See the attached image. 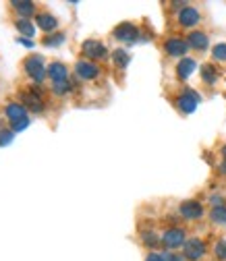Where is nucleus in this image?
Instances as JSON below:
<instances>
[{"mask_svg":"<svg viewBox=\"0 0 226 261\" xmlns=\"http://www.w3.org/2000/svg\"><path fill=\"white\" fill-rule=\"evenodd\" d=\"M69 91H73V83L71 81H60V83H52V93L62 97V95H67Z\"/></svg>","mask_w":226,"mask_h":261,"instance_id":"nucleus-22","label":"nucleus"},{"mask_svg":"<svg viewBox=\"0 0 226 261\" xmlns=\"http://www.w3.org/2000/svg\"><path fill=\"white\" fill-rule=\"evenodd\" d=\"M179 214H181V218H185V220H202L204 214H206V207H204V203L197 201V199H187V201H181Z\"/></svg>","mask_w":226,"mask_h":261,"instance_id":"nucleus-10","label":"nucleus"},{"mask_svg":"<svg viewBox=\"0 0 226 261\" xmlns=\"http://www.w3.org/2000/svg\"><path fill=\"white\" fill-rule=\"evenodd\" d=\"M199 75H202V81H204L206 85H214V83L220 79V71H218V67H216L214 62H206V64H202Z\"/></svg>","mask_w":226,"mask_h":261,"instance_id":"nucleus-15","label":"nucleus"},{"mask_svg":"<svg viewBox=\"0 0 226 261\" xmlns=\"http://www.w3.org/2000/svg\"><path fill=\"white\" fill-rule=\"evenodd\" d=\"M164 257H166V261H187L185 255H177V253H166Z\"/></svg>","mask_w":226,"mask_h":261,"instance_id":"nucleus-30","label":"nucleus"},{"mask_svg":"<svg viewBox=\"0 0 226 261\" xmlns=\"http://www.w3.org/2000/svg\"><path fill=\"white\" fill-rule=\"evenodd\" d=\"M141 36V31L135 23L131 21H124V23H118L114 29H112V38L116 42H122V44H135Z\"/></svg>","mask_w":226,"mask_h":261,"instance_id":"nucleus-2","label":"nucleus"},{"mask_svg":"<svg viewBox=\"0 0 226 261\" xmlns=\"http://www.w3.org/2000/svg\"><path fill=\"white\" fill-rule=\"evenodd\" d=\"M36 23H38V27L42 31H48V34H50V31H56V27H58L56 17H52V13H46V11L36 15Z\"/></svg>","mask_w":226,"mask_h":261,"instance_id":"nucleus-16","label":"nucleus"},{"mask_svg":"<svg viewBox=\"0 0 226 261\" xmlns=\"http://www.w3.org/2000/svg\"><path fill=\"white\" fill-rule=\"evenodd\" d=\"M218 172H220L222 176H226V162H224V160H222L220 164H218Z\"/></svg>","mask_w":226,"mask_h":261,"instance_id":"nucleus-31","label":"nucleus"},{"mask_svg":"<svg viewBox=\"0 0 226 261\" xmlns=\"http://www.w3.org/2000/svg\"><path fill=\"white\" fill-rule=\"evenodd\" d=\"M197 104H199V95L193 91V89H183V91L174 97V106H177L179 112H183V114L195 112Z\"/></svg>","mask_w":226,"mask_h":261,"instance_id":"nucleus-4","label":"nucleus"},{"mask_svg":"<svg viewBox=\"0 0 226 261\" xmlns=\"http://www.w3.org/2000/svg\"><path fill=\"white\" fill-rule=\"evenodd\" d=\"M23 71H25V75H27L29 79H34L36 83L44 81L46 71H44V60H42V56H27V58L23 60Z\"/></svg>","mask_w":226,"mask_h":261,"instance_id":"nucleus-5","label":"nucleus"},{"mask_svg":"<svg viewBox=\"0 0 226 261\" xmlns=\"http://www.w3.org/2000/svg\"><path fill=\"white\" fill-rule=\"evenodd\" d=\"M75 75L81 81H95V79H100L102 69L95 62H89V60H83L81 58V60L75 62Z\"/></svg>","mask_w":226,"mask_h":261,"instance_id":"nucleus-6","label":"nucleus"},{"mask_svg":"<svg viewBox=\"0 0 226 261\" xmlns=\"http://www.w3.org/2000/svg\"><path fill=\"white\" fill-rule=\"evenodd\" d=\"M46 73H48V77H50L52 83L69 81V69H67V64H62V62H52Z\"/></svg>","mask_w":226,"mask_h":261,"instance_id":"nucleus-14","label":"nucleus"},{"mask_svg":"<svg viewBox=\"0 0 226 261\" xmlns=\"http://www.w3.org/2000/svg\"><path fill=\"white\" fill-rule=\"evenodd\" d=\"M210 220L216 226H226V205H212Z\"/></svg>","mask_w":226,"mask_h":261,"instance_id":"nucleus-18","label":"nucleus"},{"mask_svg":"<svg viewBox=\"0 0 226 261\" xmlns=\"http://www.w3.org/2000/svg\"><path fill=\"white\" fill-rule=\"evenodd\" d=\"M145 261H166V257H164L162 253H156V251H152V253H147Z\"/></svg>","mask_w":226,"mask_h":261,"instance_id":"nucleus-28","label":"nucleus"},{"mask_svg":"<svg viewBox=\"0 0 226 261\" xmlns=\"http://www.w3.org/2000/svg\"><path fill=\"white\" fill-rule=\"evenodd\" d=\"M5 114H7V116L13 120V122L27 118V116H25V108H23L21 104H9V106L5 108Z\"/></svg>","mask_w":226,"mask_h":261,"instance_id":"nucleus-20","label":"nucleus"},{"mask_svg":"<svg viewBox=\"0 0 226 261\" xmlns=\"http://www.w3.org/2000/svg\"><path fill=\"white\" fill-rule=\"evenodd\" d=\"M187 44H189V48L191 50H195V52H206L208 50V46H210V36L206 34V31H202V29H193V31H189L187 34Z\"/></svg>","mask_w":226,"mask_h":261,"instance_id":"nucleus-12","label":"nucleus"},{"mask_svg":"<svg viewBox=\"0 0 226 261\" xmlns=\"http://www.w3.org/2000/svg\"><path fill=\"white\" fill-rule=\"evenodd\" d=\"M11 7L21 15V17H31L36 13V5L29 3V0H13Z\"/></svg>","mask_w":226,"mask_h":261,"instance_id":"nucleus-17","label":"nucleus"},{"mask_svg":"<svg viewBox=\"0 0 226 261\" xmlns=\"http://www.w3.org/2000/svg\"><path fill=\"white\" fill-rule=\"evenodd\" d=\"M187 243V232L179 226H172V228H166L164 234H162V245L170 251L179 249V247H185Z\"/></svg>","mask_w":226,"mask_h":261,"instance_id":"nucleus-8","label":"nucleus"},{"mask_svg":"<svg viewBox=\"0 0 226 261\" xmlns=\"http://www.w3.org/2000/svg\"><path fill=\"white\" fill-rule=\"evenodd\" d=\"M129 60H131V56H129V52H127V50L116 48V50L112 52V62H114V67H116L118 71H122V69L127 67Z\"/></svg>","mask_w":226,"mask_h":261,"instance_id":"nucleus-19","label":"nucleus"},{"mask_svg":"<svg viewBox=\"0 0 226 261\" xmlns=\"http://www.w3.org/2000/svg\"><path fill=\"white\" fill-rule=\"evenodd\" d=\"M183 255L187 261H202L206 257V243L197 237L187 239V243L183 247Z\"/></svg>","mask_w":226,"mask_h":261,"instance_id":"nucleus-9","label":"nucleus"},{"mask_svg":"<svg viewBox=\"0 0 226 261\" xmlns=\"http://www.w3.org/2000/svg\"><path fill=\"white\" fill-rule=\"evenodd\" d=\"M21 106L27 110H31V112H36V114H42L44 112V100H42V93L40 91H36V89H25V91H21Z\"/></svg>","mask_w":226,"mask_h":261,"instance_id":"nucleus-7","label":"nucleus"},{"mask_svg":"<svg viewBox=\"0 0 226 261\" xmlns=\"http://www.w3.org/2000/svg\"><path fill=\"white\" fill-rule=\"evenodd\" d=\"M214 257L218 261H226V237H222L214 243Z\"/></svg>","mask_w":226,"mask_h":261,"instance_id":"nucleus-23","label":"nucleus"},{"mask_svg":"<svg viewBox=\"0 0 226 261\" xmlns=\"http://www.w3.org/2000/svg\"><path fill=\"white\" fill-rule=\"evenodd\" d=\"M220 158L226 162V145H222V147H220Z\"/></svg>","mask_w":226,"mask_h":261,"instance_id":"nucleus-32","label":"nucleus"},{"mask_svg":"<svg viewBox=\"0 0 226 261\" xmlns=\"http://www.w3.org/2000/svg\"><path fill=\"white\" fill-rule=\"evenodd\" d=\"M29 124V120L27 118H23V120H17V122H13V133H15V130H23L25 126Z\"/></svg>","mask_w":226,"mask_h":261,"instance_id":"nucleus-29","label":"nucleus"},{"mask_svg":"<svg viewBox=\"0 0 226 261\" xmlns=\"http://www.w3.org/2000/svg\"><path fill=\"white\" fill-rule=\"evenodd\" d=\"M141 243H143L145 247L154 249V247H158L160 243H162V237H158V234L152 232V230H143V232H141Z\"/></svg>","mask_w":226,"mask_h":261,"instance_id":"nucleus-21","label":"nucleus"},{"mask_svg":"<svg viewBox=\"0 0 226 261\" xmlns=\"http://www.w3.org/2000/svg\"><path fill=\"white\" fill-rule=\"evenodd\" d=\"M187 50H189V44L181 36H170V38L164 40V52L172 58H185Z\"/></svg>","mask_w":226,"mask_h":261,"instance_id":"nucleus-11","label":"nucleus"},{"mask_svg":"<svg viewBox=\"0 0 226 261\" xmlns=\"http://www.w3.org/2000/svg\"><path fill=\"white\" fill-rule=\"evenodd\" d=\"M212 58L216 62H226V44L224 42H220V44H216L212 48Z\"/></svg>","mask_w":226,"mask_h":261,"instance_id":"nucleus-24","label":"nucleus"},{"mask_svg":"<svg viewBox=\"0 0 226 261\" xmlns=\"http://www.w3.org/2000/svg\"><path fill=\"white\" fill-rule=\"evenodd\" d=\"M199 21H202V13H199V9L195 7V5H185L183 9H179V13H177V23H179V27H183V29H191L193 31V27L195 25H199Z\"/></svg>","mask_w":226,"mask_h":261,"instance_id":"nucleus-3","label":"nucleus"},{"mask_svg":"<svg viewBox=\"0 0 226 261\" xmlns=\"http://www.w3.org/2000/svg\"><path fill=\"white\" fill-rule=\"evenodd\" d=\"M64 42V34H52V36H46L42 40L44 46H60Z\"/></svg>","mask_w":226,"mask_h":261,"instance_id":"nucleus-26","label":"nucleus"},{"mask_svg":"<svg viewBox=\"0 0 226 261\" xmlns=\"http://www.w3.org/2000/svg\"><path fill=\"white\" fill-rule=\"evenodd\" d=\"M195 67H197L195 58H191V56L181 58L179 64H177V77H179L181 81H187V79L193 75V71H195Z\"/></svg>","mask_w":226,"mask_h":261,"instance_id":"nucleus-13","label":"nucleus"},{"mask_svg":"<svg viewBox=\"0 0 226 261\" xmlns=\"http://www.w3.org/2000/svg\"><path fill=\"white\" fill-rule=\"evenodd\" d=\"M15 27L21 31V34H23L25 38H31V36L36 34V27H31V23H29V21H25V19L17 21V23H15Z\"/></svg>","mask_w":226,"mask_h":261,"instance_id":"nucleus-25","label":"nucleus"},{"mask_svg":"<svg viewBox=\"0 0 226 261\" xmlns=\"http://www.w3.org/2000/svg\"><path fill=\"white\" fill-rule=\"evenodd\" d=\"M13 139V130H0V145H7Z\"/></svg>","mask_w":226,"mask_h":261,"instance_id":"nucleus-27","label":"nucleus"},{"mask_svg":"<svg viewBox=\"0 0 226 261\" xmlns=\"http://www.w3.org/2000/svg\"><path fill=\"white\" fill-rule=\"evenodd\" d=\"M81 54H83V60H89V62L108 60V48L100 40H85L81 44Z\"/></svg>","mask_w":226,"mask_h":261,"instance_id":"nucleus-1","label":"nucleus"}]
</instances>
